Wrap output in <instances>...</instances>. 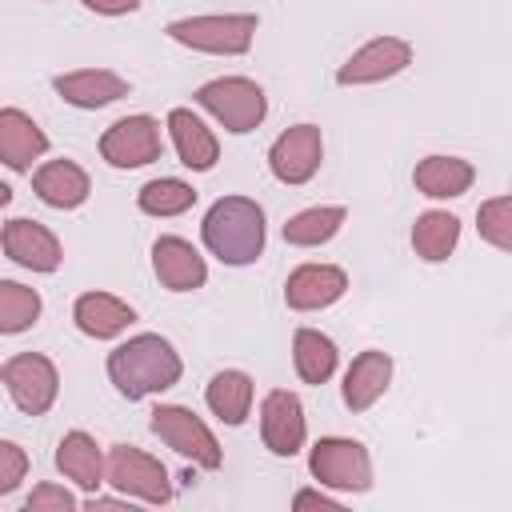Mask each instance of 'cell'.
Listing matches in <instances>:
<instances>
[{
	"label": "cell",
	"instance_id": "obj_11",
	"mask_svg": "<svg viewBox=\"0 0 512 512\" xmlns=\"http://www.w3.org/2000/svg\"><path fill=\"white\" fill-rule=\"evenodd\" d=\"M408 64H412V44L408 40H400V36H376V40H368L364 48H356L340 64L336 80L340 84H376V80H388V76L404 72Z\"/></svg>",
	"mask_w": 512,
	"mask_h": 512
},
{
	"label": "cell",
	"instance_id": "obj_29",
	"mask_svg": "<svg viewBox=\"0 0 512 512\" xmlns=\"http://www.w3.org/2000/svg\"><path fill=\"white\" fill-rule=\"evenodd\" d=\"M40 316V296L16 280H0V332H24Z\"/></svg>",
	"mask_w": 512,
	"mask_h": 512
},
{
	"label": "cell",
	"instance_id": "obj_17",
	"mask_svg": "<svg viewBox=\"0 0 512 512\" xmlns=\"http://www.w3.org/2000/svg\"><path fill=\"white\" fill-rule=\"evenodd\" d=\"M32 192L48 204V208H80L92 192L88 172L72 160H48L44 168H36L32 176Z\"/></svg>",
	"mask_w": 512,
	"mask_h": 512
},
{
	"label": "cell",
	"instance_id": "obj_20",
	"mask_svg": "<svg viewBox=\"0 0 512 512\" xmlns=\"http://www.w3.org/2000/svg\"><path fill=\"white\" fill-rule=\"evenodd\" d=\"M168 132H172L180 164H188L192 172H208L216 164L220 144H216V136L208 132V124L200 116H192L188 108H172L168 112Z\"/></svg>",
	"mask_w": 512,
	"mask_h": 512
},
{
	"label": "cell",
	"instance_id": "obj_2",
	"mask_svg": "<svg viewBox=\"0 0 512 512\" xmlns=\"http://www.w3.org/2000/svg\"><path fill=\"white\" fill-rule=\"evenodd\" d=\"M200 236L224 264H252L264 252V208L248 196H224L208 208Z\"/></svg>",
	"mask_w": 512,
	"mask_h": 512
},
{
	"label": "cell",
	"instance_id": "obj_12",
	"mask_svg": "<svg viewBox=\"0 0 512 512\" xmlns=\"http://www.w3.org/2000/svg\"><path fill=\"white\" fill-rule=\"evenodd\" d=\"M304 404L296 392H284V388H272L260 404V436H264V448L276 452V456H296L304 448Z\"/></svg>",
	"mask_w": 512,
	"mask_h": 512
},
{
	"label": "cell",
	"instance_id": "obj_26",
	"mask_svg": "<svg viewBox=\"0 0 512 512\" xmlns=\"http://www.w3.org/2000/svg\"><path fill=\"white\" fill-rule=\"evenodd\" d=\"M292 360H296V372L304 384H324L336 372V344L316 328H296Z\"/></svg>",
	"mask_w": 512,
	"mask_h": 512
},
{
	"label": "cell",
	"instance_id": "obj_32",
	"mask_svg": "<svg viewBox=\"0 0 512 512\" xmlns=\"http://www.w3.org/2000/svg\"><path fill=\"white\" fill-rule=\"evenodd\" d=\"M72 508H76L72 492L56 488V484H40V488L24 500V512H72Z\"/></svg>",
	"mask_w": 512,
	"mask_h": 512
},
{
	"label": "cell",
	"instance_id": "obj_4",
	"mask_svg": "<svg viewBox=\"0 0 512 512\" xmlns=\"http://www.w3.org/2000/svg\"><path fill=\"white\" fill-rule=\"evenodd\" d=\"M196 104L208 108L228 132H252L268 112L264 88L256 80H244V76H220V80L200 84Z\"/></svg>",
	"mask_w": 512,
	"mask_h": 512
},
{
	"label": "cell",
	"instance_id": "obj_10",
	"mask_svg": "<svg viewBox=\"0 0 512 512\" xmlns=\"http://www.w3.org/2000/svg\"><path fill=\"white\" fill-rule=\"evenodd\" d=\"M100 156L112 168H140L160 160V124L152 116H124L100 136Z\"/></svg>",
	"mask_w": 512,
	"mask_h": 512
},
{
	"label": "cell",
	"instance_id": "obj_30",
	"mask_svg": "<svg viewBox=\"0 0 512 512\" xmlns=\"http://www.w3.org/2000/svg\"><path fill=\"white\" fill-rule=\"evenodd\" d=\"M476 228L480 236L500 248V252H512V196H492L476 208Z\"/></svg>",
	"mask_w": 512,
	"mask_h": 512
},
{
	"label": "cell",
	"instance_id": "obj_13",
	"mask_svg": "<svg viewBox=\"0 0 512 512\" xmlns=\"http://www.w3.org/2000/svg\"><path fill=\"white\" fill-rule=\"evenodd\" d=\"M344 292H348V276H344V268H336V264H300V268L288 276V284H284V300H288V308H296V312L328 308V304H336Z\"/></svg>",
	"mask_w": 512,
	"mask_h": 512
},
{
	"label": "cell",
	"instance_id": "obj_3",
	"mask_svg": "<svg viewBox=\"0 0 512 512\" xmlns=\"http://www.w3.org/2000/svg\"><path fill=\"white\" fill-rule=\"evenodd\" d=\"M168 36L176 44H188L196 52H216V56H240L252 48L256 36V16L252 12H224V16H188L172 20Z\"/></svg>",
	"mask_w": 512,
	"mask_h": 512
},
{
	"label": "cell",
	"instance_id": "obj_1",
	"mask_svg": "<svg viewBox=\"0 0 512 512\" xmlns=\"http://www.w3.org/2000/svg\"><path fill=\"white\" fill-rule=\"evenodd\" d=\"M180 372H184V364H180L176 348L156 332H140L108 352V380L128 400H144L152 392L172 388L180 380Z\"/></svg>",
	"mask_w": 512,
	"mask_h": 512
},
{
	"label": "cell",
	"instance_id": "obj_6",
	"mask_svg": "<svg viewBox=\"0 0 512 512\" xmlns=\"http://www.w3.org/2000/svg\"><path fill=\"white\" fill-rule=\"evenodd\" d=\"M308 468L328 488H344V492H368L372 488V460H368L364 444L344 440V436L316 440V448L308 456Z\"/></svg>",
	"mask_w": 512,
	"mask_h": 512
},
{
	"label": "cell",
	"instance_id": "obj_14",
	"mask_svg": "<svg viewBox=\"0 0 512 512\" xmlns=\"http://www.w3.org/2000/svg\"><path fill=\"white\" fill-rule=\"evenodd\" d=\"M4 252L12 264L32 268V272H56L60 268V240L36 224V220H8L4 224Z\"/></svg>",
	"mask_w": 512,
	"mask_h": 512
},
{
	"label": "cell",
	"instance_id": "obj_7",
	"mask_svg": "<svg viewBox=\"0 0 512 512\" xmlns=\"http://www.w3.org/2000/svg\"><path fill=\"white\" fill-rule=\"evenodd\" d=\"M0 380H4V388H8V396H12V404H16L20 412H28V416L48 412L52 400H56V388H60L52 360L40 356V352H20V356L4 360Z\"/></svg>",
	"mask_w": 512,
	"mask_h": 512
},
{
	"label": "cell",
	"instance_id": "obj_5",
	"mask_svg": "<svg viewBox=\"0 0 512 512\" xmlns=\"http://www.w3.org/2000/svg\"><path fill=\"white\" fill-rule=\"evenodd\" d=\"M152 432L168 444V448H176L184 460H192V464H200V468H220V444H216V436L208 432V424L192 412V408H180V404H160V408H152Z\"/></svg>",
	"mask_w": 512,
	"mask_h": 512
},
{
	"label": "cell",
	"instance_id": "obj_22",
	"mask_svg": "<svg viewBox=\"0 0 512 512\" xmlns=\"http://www.w3.org/2000/svg\"><path fill=\"white\" fill-rule=\"evenodd\" d=\"M412 180H416V188H420L424 196H432V200H452V196H464V192L472 188L476 172H472V164L460 160V156H424V160L416 164Z\"/></svg>",
	"mask_w": 512,
	"mask_h": 512
},
{
	"label": "cell",
	"instance_id": "obj_15",
	"mask_svg": "<svg viewBox=\"0 0 512 512\" xmlns=\"http://www.w3.org/2000/svg\"><path fill=\"white\" fill-rule=\"evenodd\" d=\"M152 268H156L160 284L172 288V292H192V288H200L208 280L204 256L180 236H160L152 244Z\"/></svg>",
	"mask_w": 512,
	"mask_h": 512
},
{
	"label": "cell",
	"instance_id": "obj_24",
	"mask_svg": "<svg viewBox=\"0 0 512 512\" xmlns=\"http://www.w3.org/2000/svg\"><path fill=\"white\" fill-rule=\"evenodd\" d=\"M204 400H208V408H212L224 424L236 428V424L248 420V408H252V380H248L244 372H236V368H224V372H216V376L208 380Z\"/></svg>",
	"mask_w": 512,
	"mask_h": 512
},
{
	"label": "cell",
	"instance_id": "obj_27",
	"mask_svg": "<svg viewBox=\"0 0 512 512\" xmlns=\"http://www.w3.org/2000/svg\"><path fill=\"white\" fill-rule=\"evenodd\" d=\"M344 216H348V212H344L340 204L304 208V212H296V216L284 224V240L296 244V248H316V244H324V240H332V236L340 232Z\"/></svg>",
	"mask_w": 512,
	"mask_h": 512
},
{
	"label": "cell",
	"instance_id": "obj_16",
	"mask_svg": "<svg viewBox=\"0 0 512 512\" xmlns=\"http://www.w3.org/2000/svg\"><path fill=\"white\" fill-rule=\"evenodd\" d=\"M52 88L76 104V108H104L120 96H128V80L108 72V68H84V72H64L52 80Z\"/></svg>",
	"mask_w": 512,
	"mask_h": 512
},
{
	"label": "cell",
	"instance_id": "obj_18",
	"mask_svg": "<svg viewBox=\"0 0 512 512\" xmlns=\"http://www.w3.org/2000/svg\"><path fill=\"white\" fill-rule=\"evenodd\" d=\"M388 380H392V356H388V352H376V348L360 352V356L352 360V368L344 372V404H348L352 412L372 408V404L384 396Z\"/></svg>",
	"mask_w": 512,
	"mask_h": 512
},
{
	"label": "cell",
	"instance_id": "obj_31",
	"mask_svg": "<svg viewBox=\"0 0 512 512\" xmlns=\"http://www.w3.org/2000/svg\"><path fill=\"white\" fill-rule=\"evenodd\" d=\"M24 472H28V456H24V448L12 444V440H4V444H0V496L16 492V484L24 480Z\"/></svg>",
	"mask_w": 512,
	"mask_h": 512
},
{
	"label": "cell",
	"instance_id": "obj_19",
	"mask_svg": "<svg viewBox=\"0 0 512 512\" xmlns=\"http://www.w3.org/2000/svg\"><path fill=\"white\" fill-rule=\"evenodd\" d=\"M48 152V136L40 132V124L32 116H24L20 108H4L0 112V156L12 172H24L36 156Z\"/></svg>",
	"mask_w": 512,
	"mask_h": 512
},
{
	"label": "cell",
	"instance_id": "obj_9",
	"mask_svg": "<svg viewBox=\"0 0 512 512\" xmlns=\"http://www.w3.org/2000/svg\"><path fill=\"white\" fill-rule=\"evenodd\" d=\"M320 156H324L320 128L316 124H292L268 148V168L280 184H308L320 168Z\"/></svg>",
	"mask_w": 512,
	"mask_h": 512
},
{
	"label": "cell",
	"instance_id": "obj_25",
	"mask_svg": "<svg viewBox=\"0 0 512 512\" xmlns=\"http://www.w3.org/2000/svg\"><path fill=\"white\" fill-rule=\"evenodd\" d=\"M456 240H460V220H456L452 212H436V208H432V212L416 216V224H412V248H416V256L428 260V264L448 260L452 248H456Z\"/></svg>",
	"mask_w": 512,
	"mask_h": 512
},
{
	"label": "cell",
	"instance_id": "obj_8",
	"mask_svg": "<svg viewBox=\"0 0 512 512\" xmlns=\"http://www.w3.org/2000/svg\"><path fill=\"white\" fill-rule=\"evenodd\" d=\"M108 480L124 496H136V500H148V504H168L172 500V484H168L164 464L156 456L132 448V444H116L108 452Z\"/></svg>",
	"mask_w": 512,
	"mask_h": 512
},
{
	"label": "cell",
	"instance_id": "obj_23",
	"mask_svg": "<svg viewBox=\"0 0 512 512\" xmlns=\"http://www.w3.org/2000/svg\"><path fill=\"white\" fill-rule=\"evenodd\" d=\"M56 468L68 480H76L84 492H96L104 484V456H100V448L88 432H68L56 444Z\"/></svg>",
	"mask_w": 512,
	"mask_h": 512
},
{
	"label": "cell",
	"instance_id": "obj_28",
	"mask_svg": "<svg viewBox=\"0 0 512 512\" xmlns=\"http://www.w3.org/2000/svg\"><path fill=\"white\" fill-rule=\"evenodd\" d=\"M136 204H140V212H148V216H180V212H188V208L196 204V192H192V184H184V180L160 176V180H148V184L136 192Z\"/></svg>",
	"mask_w": 512,
	"mask_h": 512
},
{
	"label": "cell",
	"instance_id": "obj_34",
	"mask_svg": "<svg viewBox=\"0 0 512 512\" xmlns=\"http://www.w3.org/2000/svg\"><path fill=\"white\" fill-rule=\"evenodd\" d=\"M292 508H328V512H336L340 504H336L332 496H324V492H312V488H304V492H296Z\"/></svg>",
	"mask_w": 512,
	"mask_h": 512
},
{
	"label": "cell",
	"instance_id": "obj_33",
	"mask_svg": "<svg viewBox=\"0 0 512 512\" xmlns=\"http://www.w3.org/2000/svg\"><path fill=\"white\" fill-rule=\"evenodd\" d=\"M84 8H92L100 16H124V12H136L140 0H84Z\"/></svg>",
	"mask_w": 512,
	"mask_h": 512
},
{
	"label": "cell",
	"instance_id": "obj_21",
	"mask_svg": "<svg viewBox=\"0 0 512 512\" xmlns=\"http://www.w3.org/2000/svg\"><path fill=\"white\" fill-rule=\"evenodd\" d=\"M72 320H76V328H80L84 336L112 340V336H120V332L136 320V312H132L124 300L108 296V292H84V296L76 300V308H72Z\"/></svg>",
	"mask_w": 512,
	"mask_h": 512
}]
</instances>
